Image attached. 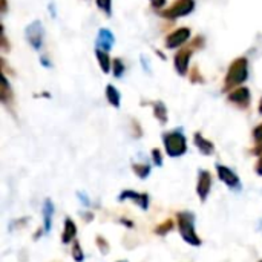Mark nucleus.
Returning a JSON list of instances; mask_svg holds the SVG:
<instances>
[{"label": "nucleus", "instance_id": "nucleus-22", "mask_svg": "<svg viewBox=\"0 0 262 262\" xmlns=\"http://www.w3.org/2000/svg\"><path fill=\"white\" fill-rule=\"evenodd\" d=\"M97 5L98 8H102L106 14H111V0H97Z\"/></svg>", "mask_w": 262, "mask_h": 262}, {"label": "nucleus", "instance_id": "nucleus-16", "mask_svg": "<svg viewBox=\"0 0 262 262\" xmlns=\"http://www.w3.org/2000/svg\"><path fill=\"white\" fill-rule=\"evenodd\" d=\"M95 54H97L98 63H100V65H102V69H103L104 72H109V69H111V58H109V56H107V54H106V51L97 49V51H95Z\"/></svg>", "mask_w": 262, "mask_h": 262}, {"label": "nucleus", "instance_id": "nucleus-25", "mask_svg": "<svg viewBox=\"0 0 262 262\" xmlns=\"http://www.w3.org/2000/svg\"><path fill=\"white\" fill-rule=\"evenodd\" d=\"M253 137H255L256 141H262V124H259L258 128L253 131Z\"/></svg>", "mask_w": 262, "mask_h": 262}, {"label": "nucleus", "instance_id": "nucleus-31", "mask_svg": "<svg viewBox=\"0 0 262 262\" xmlns=\"http://www.w3.org/2000/svg\"><path fill=\"white\" fill-rule=\"evenodd\" d=\"M261 262H262V261H261Z\"/></svg>", "mask_w": 262, "mask_h": 262}, {"label": "nucleus", "instance_id": "nucleus-8", "mask_svg": "<svg viewBox=\"0 0 262 262\" xmlns=\"http://www.w3.org/2000/svg\"><path fill=\"white\" fill-rule=\"evenodd\" d=\"M189 35H190V29L189 28H179L176 31L172 32L167 40H166V44H167V48H178V46H181V44L184 42L189 40Z\"/></svg>", "mask_w": 262, "mask_h": 262}, {"label": "nucleus", "instance_id": "nucleus-20", "mask_svg": "<svg viewBox=\"0 0 262 262\" xmlns=\"http://www.w3.org/2000/svg\"><path fill=\"white\" fill-rule=\"evenodd\" d=\"M72 256H74V259H75L77 262H83V259H85V255H83V251H81L78 242H74V248H72Z\"/></svg>", "mask_w": 262, "mask_h": 262}, {"label": "nucleus", "instance_id": "nucleus-1", "mask_svg": "<svg viewBox=\"0 0 262 262\" xmlns=\"http://www.w3.org/2000/svg\"><path fill=\"white\" fill-rule=\"evenodd\" d=\"M248 77V65H247V58H236L234 60L227 72V78H225V89L234 87L244 81Z\"/></svg>", "mask_w": 262, "mask_h": 262}, {"label": "nucleus", "instance_id": "nucleus-14", "mask_svg": "<svg viewBox=\"0 0 262 262\" xmlns=\"http://www.w3.org/2000/svg\"><path fill=\"white\" fill-rule=\"evenodd\" d=\"M52 215H54V205L48 200L43 204V221H44V232H49L52 227Z\"/></svg>", "mask_w": 262, "mask_h": 262}, {"label": "nucleus", "instance_id": "nucleus-23", "mask_svg": "<svg viewBox=\"0 0 262 262\" xmlns=\"http://www.w3.org/2000/svg\"><path fill=\"white\" fill-rule=\"evenodd\" d=\"M13 97V94H10V86H8V81L6 78L3 80V91H2V102L8 103V98Z\"/></svg>", "mask_w": 262, "mask_h": 262}, {"label": "nucleus", "instance_id": "nucleus-19", "mask_svg": "<svg viewBox=\"0 0 262 262\" xmlns=\"http://www.w3.org/2000/svg\"><path fill=\"white\" fill-rule=\"evenodd\" d=\"M133 172L140 178H147V175L150 174V167L147 164H135L133 166Z\"/></svg>", "mask_w": 262, "mask_h": 262}, {"label": "nucleus", "instance_id": "nucleus-15", "mask_svg": "<svg viewBox=\"0 0 262 262\" xmlns=\"http://www.w3.org/2000/svg\"><path fill=\"white\" fill-rule=\"evenodd\" d=\"M75 233H77V227H75V224L72 222L71 218H66L65 221V232H63V242L65 244H69L72 239L75 238Z\"/></svg>", "mask_w": 262, "mask_h": 262}, {"label": "nucleus", "instance_id": "nucleus-26", "mask_svg": "<svg viewBox=\"0 0 262 262\" xmlns=\"http://www.w3.org/2000/svg\"><path fill=\"white\" fill-rule=\"evenodd\" d=\"M193 74H192V81H203V78L200 77V71H198V68H193Z\"/></svg>", "mask_w": 262, "mask_h": 262}, {"label": "nucleus", "instance_id": "nucleus-27", "mask_svg": "<svg viewBox=\"0 0 262 262\" xmlns=\"http://www.w3.org/2000/svg\"><path fill=\"white\" fill-rule=\"evenodd\" d=\"M164 225H166V227H160V229H158L157 232H158V233H166V232H167L169 229H172V225H174V224H172V221H167V222H166Z\"/></svg>", "mask_w": 262, "mask_h": 262}, {"label": "nucleus", "instance_id": "nucleus-12", "mask_svg": "<svg viewBox=\"0 0 262 262\" xmlns=\"http://www.w3.org/2000/svg\"><path fill=\"white\" fill-rule=\"evenodd\" d=\"M114 44V35L111 31L107 29H102L98 32V39H97V46L98 49H104V51H109Z\"/></svg>", "mask_w": 262, "mask_h": 262}, {"label": "nucleus", "instance_id": "nucleus-30", "mask_svg": "<svg viewBox=\"0 0 262 262\" xmlns=\"http://www.w3.org/2000/svg\"><path fill=\"white\" fill-rule=\"evenodd\" d=\"M259 112L262 114V100H261V104H259Z\"/></svg>", "mask_w": 262, "mask_h": 262}, {"label": "nucleus", "instance_id": "nucleus-6", "mask_svg": "<svg viewBox=\"0 0 262 262\" xmlns=\"http://www.w3.org/2000/svg\"><path fill=\"white\" fill-rule=\"evenodd\" d=\"M216 170H218L219 179L224 184H227L232 189H241L239 178L236 176V174H234L233 170H230L229 167H225V166H221V164H216Z\"/></svg>", "mask_w": 262, "mask_h": 262}, {"label": "nucleus", "instance_id": "nucleus-11", "mask_svg": "<svg viewBox=\"0 0 262 262\" xmlns=\"http://www.w3.org/2000/svg\"><path fill=\"white\" fill-rule=\"evenodd\" d=\"M128 198H132L133 203H137L143 210H146L149 207V196L144 195V193H135L132 190H126L120 195V201L128 200Z\"/></svg>", "mask_w": 262, "mask_h": 262}, {"label": "nucleus", "instance_id": "nucleus-7", "mask_svg": "<svg viewBox=\"0 0 262 262\" xmlns=\"http://www.w3.org/2000/svg\"><path fill=\"white\" fill-rule=\"evenodd\" d=\"M193 44H190V46H187L184 49L179 51L176 56H175V68L178 71V74L184 75L187 72V65H189V58H190L192 56V51H193Z\"/></svg>", "mask_w": 262, "mask_h": 262}, {"label": "nucleus", "instance_id": "nucleus-9", "mask_svg": "<svg viewBox=\"0 0 262 262\" xmlns=\"http://www.w3.org/2000/svg\"><path fill=\"white\" fill-rule=\"evenodd\" d=\"M210 186H212L210 174L207 170H200V178H198L196 192H198V195H200L201 201H205L207 195H209V192H210Z\"/></svg>", "mask_w": 262, "mask_h": 262}, {"label": "nucleus", "instance_id": "nucleus-3", "mask_svg": "<svg viewBox=\"0 0 262 262\" xmlns=\"http://www.w3.org/2000/svg\"><path fill=\"white\" fill-rule=\"evenodd\" d=\"M162 140H164V146H166V150H167V155L181 157L183 153H186V150H187L186 137L179 131L166 133L164 137H162Z\"/></svg>", "mask_w": 262, "mask_h": 262}, {"label": "nucleus", "instance_id": "nucleus-24", "mask_svg": "<svg viewBox=\"0 0 262 262\" xmlns=\"http://www.w3.org/2000/svg\"><path fill=\"white\" fill-rule=\"evenodd\" d=\"M152 155H153V161H155L157 166H161L162 164V158H161V153L158 149H153L152 150Z\"/></svg>", "mask_w": 262, "mask_h": 262}, {"label": "nucleus", "instance_id": "nucleus-10", "mask_svg": "<svg viewBox=\"0 0 262 262\" xmlns=\"http://www.w3.org/2000/svg\"><path fill=\"white\" fill-rule=\"evenodd\" d=\"M229 100L241 107H247L250 103V91L247 87H238L233 92H230Z\"/></svg>", "mask_w": 262, "mask_h": 262}, {"label": "nucleus", "instance_id": "nucleus-2", "mask_svg": "<svg viewBox=\"0 0 262 262\" xmlns=\"http://www.w3.org/2000/svg\"><path fill=\"white\" fill-rule=\"evenodd\" d=\"M178 225L181 236L186 242H189L190 246H200L201 241L198 238V234L195 233V216L190 212H184L178 215Z\"/></svg>", "mask_w": 262, "mask_h": 262}, {"label": "nucleus", "instance_id": "nucleus-29", "mask_svg": "<svg viewBox=\"0 0 262 262\" xmlns=\"http://www.w3.org/2000/svg\"><path fill=\"white\" fill-rule=\"evenodd\" d=\"M256 172L259 175H262V158L259 160V162H258V166H256Z\"/></svg>", "mask_w": 262, "mask_h": 262}, {"label": "nucleus", "instance_id": "nucleus-4", "mask_svg": "<svg viewBox=\"0 0 262 262\" xmlns=\"http://www.w3.org/2000/svg\"><path fill=\"white\" fill-rule=\"evenodd\" d=\"M193 8H195L193 0H176L169 10L162 13V15L167 17V19H178V17L190 14L193 11Z\"/></svg>", "mask_w": 262, "mask_h": 262}, {"label": "nucleus", "instance_id": "nucleus-13", "mask_svg": "<svg viewBox=\"0 0 262 262\" xmlns=\"http://www.w3.org/2000/svg\"><path fill=\"white\" fill-rule=\"evenodd\" d=\"M195 144H196V147L204 153V155H212V153L215 152V146L209 140H205L201 133H195Z\"/></svg>", "mask_w": 262, "mask_h": 262}, {"label": "nucleus", "instance_id": "nucleus-18", "mask_svg": "<svg viewBox=\"0 0 262 262\" xmlns=\"http://www.w3.org/2000/svg\"><path fill=\"white\" fill-rule=\"evenodd\" d=\"M153 107H155V116L161 121V123H166L167 121V111H166V106L162 103H155L153 104Z\"/></svg>", "mask_w": 262, "mask_h": 262}, {"label": "nucleus", "instance_id": "nucleus-5", "mask_svg": "<svg viewBox=\"0 0 262 262\" xmlns=\"http://www.w3.org/2000/svg\"><path fill=\"white\" fill-rule=\"evenodd\" d=\"M26 39L32 44L34 49H40L43 42V26L40 22H34L26 28Z\"/></svg>", "mask_w": 262, "mask_h": 262}, {"label": "nucleus", "instance_id": "nucleus-21", "mask_svg": "<svg viewBox=\"0 0 262 262\" xmlns=\"http://www.w3.org/2000/svg\"><path fill=\"white\" fill-rule=\"evenodd\" d=\"M124 72V66H123V63L120 58H115L114 60V74L115 77H121V74Z\"/></svg>", "mask_w": 262, "mask_h": 262}, {"label": "nucleus", "instance_id": "nucleus-28", "mask_svg": "<svg viewBox=\"0 0 262 262\" xmlns=\"http://www.w3.org/2000/svg\"><path fill=\"white\" fill-rule=\"evenodd\" d=\"M152 3H153V6H155V8H161L162 5L166 3V0H152Z\"/></svg>", "mask_w": 262, "mask_h": 262}, {"label": "nucleus", "instance_id": "nucleus-17", "mask_svg": "<svg viewBox=\"0 0 262 262\" xmlns=\"http://www.w3.org/2000/svg\"><path fill=\"white\" fill-rule=\"evenodd\" d=\"M106 95H107V100H109V103L115 107L120 106V92L116 91V89L114 86H107L106 87Z\"/></svg>", "mask_w": 262, "mask_h": 262}]
</instances>
